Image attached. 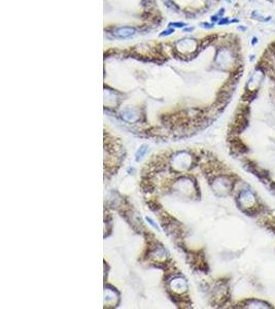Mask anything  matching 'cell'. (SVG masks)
Segmentation results:
<instances>
[{"label": "cell", "instance_id": "cell-12", "mask_svg": "<svg viewBox=\"0 0 275 309\" xmlns=\"http://www.w3.org/2000/svg\"><path fill=\"white\" fill-rule=\"evenodd\" d=\"M250 59H249V60L250 61H255V59H256V55H250V57H249Z\"/></svg>", "mask_w": 275, "mask_h": 309}, {"label": "cell", "instance_id": "cell-11", "mask_svg": "<svg viewBox=\"0 0 275 309\" xmlns=\"http://www.w3.org/2000/svg\"><path fill=\"white\" fill-rule=\"evenodd\" d=\"M237 29L239 31H246L247 30V27H245V26H238Z\"/></svg>", "mask_w": 275, "mask_h": 309}, {"label": "cell", "instance_id": "cell-4", "mask_svg": "<svg viewBox=\"0 0 275 309\" xmlns=\"http://www.w3.org/2000/svg\"><path fill=\"white\" fill-rule=\"evenodd\" d=\"M229 24H231V20L228 18V17H223V18H220V21L217 22V25H220V26L229 25Z\"/></svg>", "mask_w": 275, "mask_h": 309}, {"label": "cell", "instance_id": "cell-6", "mask_svg": "<svg viewBox=\"0 0 275 309\" xmlns=\"http://www.w3.org/2000/svg\"><path fill=\"white\" fill-rule=\"evenodd\" d=\"M172 33H174V29L169 28V29H167V30H164L163 32L160 34V36H161V37H162V36H168V35H170V34H172Z\"/></svg>", "mask_w": 275, "mask_h": 309}, {"label": "cell", "instance_id": "cell-9", "mask_svg": "<svg viewBox=\"0 0 275 309\" xmlns=\"http://www.w3.org/2000/svg\"><path fill=\"white\" fill-rule=\"evenodd\" d=\"M258 42H259V38L256 37V36H254V37H252V46H255Z\"/></svg>", "mask_w": 275, "mask_h": 309}, {"label": "cell", "instance_id": "cell-8", "mask_svg": "<svg viewBox=\"0 0 275 309\" xmlns=\"http://www.w3.org/2000/svg\"><path fill=\"white\" fill-rule=\"evenodd\" d=\"M225 13H226V9L224 8V7H222V8H220V11H218L217 13V16H220V18H223V17H224V14H225Z\"/></svg>", "mask_w": 275, "mask_h": 309}, {"label": "cell", "instance_id": "cell-7", "mask_svg": "<svg viewBox=\"0 0 275 309\" xmlns=\"http://www.w3.org/2000/svg\"><path fill=\"white\" fill-rule=\"evenodd\" d=\"M220 16H217V14H213V16H211V17H210L211 23H214V24H215V23H217V22L220 21Z\"/></svg>", "mask_w": 275, "mask_h": 309}, {"label": "cell", "instance_id": "cell-5", "mask_svg": "<svg viewBox=\"0 0 275 309\" xmlns=\"http://www.w3.org/2000/svg\"><path fill=\"white\" fill-rule=\"evenodd\" d=\"M200 27L204 29H212L214 28V23H207V22H202L200 23Z\"/></svg>", "mask_w": 275, "mask_h": 309}, {"label": "cell", "instance_id": "cell-14", "mask_svg": "<svg viewBox=\"0 0 275 309\" xmlns=\"http://www.w3.org/2000/svg\"><path fill=\"white\" fill-rule=\"evenodd\" d=\"M226 1H227L228 3H231V0H226Z\"/></svg>", "mask_w": 275, "mask_h": 309}, {"label": "cell", "instance_id": "cell-2", "mask_svg": "<svg viewBox=\"0 0 275 309\" xmlns=\"http://www.w3.org/2000/svg\"><path fill=\"white\" fill-rule=\"evenodd\" d=\"M252 18L256 21L260 22V23H267V22H270L272 20V16H264L263 14L260 13L258 9H255V11H252Z\"/></svg>", "mask_w": 275, "mask_h": 309}, {"label": "cell", "instance_id": "cell-13", "mask_svg": "<svg viewBox=\"0 0 275 309\" xmlns=\"http://www.w3.org/2000/svg\"><path fill=\"white\" fill-rule=\"evenodd\" d=\"M266 1H268V2H274V0H266Z\"/></svg>", "mask_w": 275, "mask_h": 309}, {"label": "cell", "instance_id": "cell-1", "mask_svg": "<svg viewBox=\"0 0 275 309\" xmlns=\"http://www.w3.org/2000/svg\"><path fill=\"white\" fill-rule=\"evenodd\" d=\"M135 33H136V30H135L134 28L125 26V27H121V28L117 29V30L114 31V36L117 38H129V37H132Z\"/></svg>", "mask_w": 275, "mask_h": 309}, {"label": "cell", "instance_id": "cell-10", "mask_svg": "<svg viewBox=\"0 0 275 309\" xmlns=\"http://www.w3.org/2000/svg\"><path fill=\"white\" fill-rule=\"evenodd\" d=\"M194 30H195V28H194V27H186V28L183 29V31H185V32H193Z\"/></svg>", "mask_w": 275, "mask_h": 309}, {"label": "cell", "instance_id": "cell-3", "mask_svg": "<svg viewBox=\"0 0 275 309\" xmlns=\"http://www.w3.org/2000/svg\"><path fill=\"white\" fill-rule=\"evenodd\" d=\"M186 26V24L183 22H170L168 24V27H173V28H183Z\"/></svg>", "mask_w": 275, "mask_h": 309}]
</instances>
